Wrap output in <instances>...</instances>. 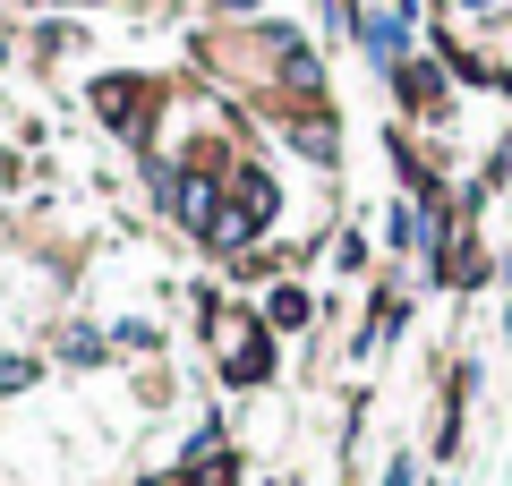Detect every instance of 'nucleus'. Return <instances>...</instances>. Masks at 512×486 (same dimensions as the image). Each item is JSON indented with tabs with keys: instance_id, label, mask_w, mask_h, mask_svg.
Instances as JSON below:
<instances>
[{
	"instance_id": "obj_1",
	"label": "nucleus",
	"mask_w": 512,
	"mask_h": 486,
	"mask_svg": "<svg viewBox=\"0 0 512 486\" xmlns=\"http://www.w3.org/2000/svg\"><path fill=\"white\" fill-rule=\"evenodd\" d=\"M94 103H103V120H111V128H137V103H146V86H137V77H103V86H94Z\"/></svg>"
},
{
	"instance_id": "obj_2",
	"label": "nucleus",
	"mask_w": 512,
	"mask_h": 486,
	"mask_svg": "<svg viewBox=\"0 0 512 486\" xmlns=\"http://www.w3.org/2000/svg\"><path fill=\"white\" fill-rule=\"evenodd\" d=\"M265 367H274V359H265V342H256V333H239V342H231V367H222V376H231V384H265Z\"/></svg>"
},
{
	"instance_id": "obj_3",
	"label": "nucleus",
	"mask_w": 512,
	"mask_h": 486,
	"mask_svg": "<svg viewBox=\"0 0 512 486\" xmlns=\"http://www.w3.org/2000/svg\"><path fill=\"white\" fill-rule=\"evenodd\" d=\"M265 324H274V333H299V324H308V290H291V282H282L274 299H265Z\"/></svg>"
},
{
	"instance_id": "obj_4",
	"label": "nucleus",
	"mask_w": 512,
	"mask_h": 486,
	"mask_svg": "<svg viewBox=\"0 0 512 486\" xmlns=\"http://www.w3.org/2000/svg\"><path fill=\"white\" fill-rule=\"evenodd\" d=\"M188 486H239V469H231V452H197V469H188Z\"/></svg>"
}]
</instances>
